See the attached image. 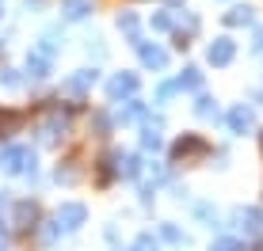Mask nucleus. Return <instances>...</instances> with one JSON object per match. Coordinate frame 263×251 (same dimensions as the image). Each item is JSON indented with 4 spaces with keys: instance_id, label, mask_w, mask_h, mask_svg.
<instances>
[{
    "instance_id": "obj_1",
    "label": "nucleus",
    "mask_w": 263,
    "mask_h": 251,
    "mask_svg": "<svg viewBox=\"0 0 263 251\" xmlns=\"http://www.w3.org/2000/svg\"><path fill=\"white\" fill-rule=\"evenodd\" d=\"M4 168H8V172H34V152L20 149V145L4 149Z\"/></svg>"
},
{
    "instance_id": "obj_2",
    "label": "nucleus",
    "mask_w": 263,
    "mask_h": 251,
    "mask_svg": "<svg viewBox=\"0 0 263 251\" xmlns=\"http://www.w3.org/2000/svg\"><path fill=\"white\" fill-rule=\"evenodd\" d=\"M84 217H88V210L80 202H69V205H61V210H58V225L61 228H80V225H84Z\"/></svg>"
},
{
    "instance_id": "obj_3",
    "label": "nucleus",
    "mask_w": 263,
    "mask_h": 251,
    "mask_svg": "<svg viewBox=\"0 0 263 251\" xmlns=\"http://www.w3.org/2000/svg\"><path fill=\"white\" fill-rule=\"evenodd\" d=\"M210 61H214V65H229V61H233V42L229 38H217L210 46Z\"/></svg>"
},
{
    "instance_id": "obj_4",
    "label": "nucleus",
    "mask_w": 263,
    "mask_h": 251,
    "mask_svg": "<svg viewBox=\"0 0 263 251\" xmlns=\"http://www.w3.org/2000/svg\"><path fill=\"white\" fill-rule=\"evenodd\" d=\"M141 61H145V65H153V69H164L168 53H164V50H157V46H141Z\"/></svg>"
},
{
    "instance_id": "obj_5",
    "label": "nucleus",
    "mask_w": 263,
    "mask_h": 251,
    "mask_svg": "<svg viewBox=\"0 0 263 251\" xmlns=\"http://www.w3.org/2000/svg\"><path fill=\"white\" fill-rule=\"evenodd\" d=\"M134 88H138V76H130V73H126V76H115V80H111V95H130Z\"/></svg>"
},
{
    "instance_id": "obj_6",
    "label": "nucleus",
    "mask_w": 263,
    "mask_h": 251,
    "mask_svg": "<svg viewBox=\"0 0 263 251\" xmlns=\"http://www.w3.org/2000/svg\"><path fill=\"white\" fill-rule=\"evenodd\" d=\"M229 126H233V130H237V133H244V130H252V114L244 111V107H237V111L229 114Z\"/></svg>"
},
{
    "instance_id": "obj_7",
    "label": "nucleus",
    "mask_w": 263,
    "mask_h": 251,
    "mask_svg": "<svg viewBox=\"0 0 263 251\" xmlns=\"http://www.w3.org/2000/svg\"><path fill=\"white\" fill-rule=\"evenodd\" d=\"M240 221H248V225H244L248 232H259V228H263V213H259V210H248V213H240Z\"/></svg>"
},
{
    "instance_id": "obj_8",
    "label": "nucleus",
    "mask_w": 263,
    "mask_h": 251,
    "mask_svg": "<svg viewBox=\"0 0 263 251\" xmlns=\"http://www.w3.org/2000/svg\"><path fill=\"white\" fill-rule=\"evenodd\" d=\"M84 12H88V0H65V15L69 19H80Z\"/></svg>"
},
{
    "instance_id": "obj_9",
    "label": "nucleus",
    "mask_w": 263,
    "mask_h": 251,
    "mask_svg": "<svg viewBox=\"0 0 263 251\" xmlns=\"http://www.w3.org/2000/svg\"><path fill=\"white\" fill-rule=\"evenodd\" d=\"M225 19H229V23H252V8H233Z\"/></svg>"
},
{
    "instance_id": "obj_10",
    "label": "nucleus",
    "mask_w": 263,
    "mask_h": 251,
    "mask_svg": "<svg viewBox=\"0 0 263 251\" xmlns=\"http://www.w3.org/2000/svg\"><path fill=\"white\" fill-rule=\"evenodd\" d=\"M92 80H96V73H88V69H84V73H80L77 80H72L69 88H72V92H80V88H88V84H92Z\"/></svg>"
},
{
    "instance_id": "obj_11",
    "label": "nucleus",
    "mask_w": 263,
    "mask_h": 251,
    "mask_svg": "<svg viewBox=\"0 0 263 251\" xmlns=\"http://www.w3.org/2000/svg\"><path fill=\"white\" fill-rule=\"evenodd\" d=\"M176 88H198V73H195V69H187V76H179Z\"/></svg>"
},
{
    "instance_id": "obj_12",
    "label": "nucleus",
    "mask_w": 263,
    "mask_h": 251,
    "mask_svg": "<svg viewBox=\"0 0 263 251\" xmlns=\"http://www.w3.org/2000/svg\"><path fill=\"white\" fill-rule=\"evenodd\" d=\"M134 114H138V103H130V107H119V118H122V122H130Z\"/></svg>"
},
{
    "instance_id": "obj_13",
    "label": "nucleus",
    "mask_w": 263,
    "mask_h": 251,
    "mask_svg": "<svg viewBox=\"0 0 263 251\" xmlns=\"http://www.w3.org/2000/svg\"><path fill=\"white\" fill-rule=\"evenodd\" d=\"M210 251H237V244H233V240H217Z\"/></svg>"
},
{
    "instance_id": "obj_14",
    "label": "nucleus",
    "mask_w": 263,
    "mask_h": 251,
    "mask_svg": "<svg viewBox=\"0 0 263 251\" xmlns=\"http://www.w3.org/2000/svg\"><path fill=\"white\" fill-rule=\"evenodd\" d=\"M134 251H157V244H153L149 236H141V240H138V247H134Z\"/></svg>"
},
{
    "instance_id": "obj_15",
    "label": "nucleus",
    "mask_w": 263,
    "mask_h": 251,
    "mask_svg": "<svg viewBox=\"0 0 263 251\" xmlns=\"http://www.w3.org/2000/svg\"><path fill=\"white\" fill-rule=\"evenodd\" d=\"M198 114H217V107H210V99H198Z\"/></svg>"
},
{
    "instance_id": "obj_16",
    "label": "nucleus",
    "mask_w": 263,
    "mask_h": 251,
    "mask_svg": "<svg viewBox=\"0 0 263 251\" xmlns=\"http://www.w3.org/2000/svg\"><path fill=\"white\" fill-rule=\"evenodd\" d=\"M256 50H259V53H263V31H259V34H256Z\"/></svg>"
},
{
    "instance_id": "obj_17",
    "label": "nucleus",
    "mask_w": 263,
    "mask_h": 251,
    "mask_svg": "<svg viewBox=\"0 0 263 251\" xmlns=\"http://www.w3.org/2000/svg\"><path fill=\"white\" fill-rule=\"evenodd\" d=\"M0 240H4V228H0Z\"/></svg>"
},
{
    "instance_id": "obj_18",
    "label": "nucleus",
    "mask_w": 263,
    "mask_h": 251,
    "mask_svg": "<svg viewBox=\"0 0 263 251\" xmlns=\"http://www.w3.org/2000/svg\"><path fill=\"white\" fill-rule=\"evenodd\" d=\"M0 12H4V4H0Z\"/></svg>"
}]
</instances>
